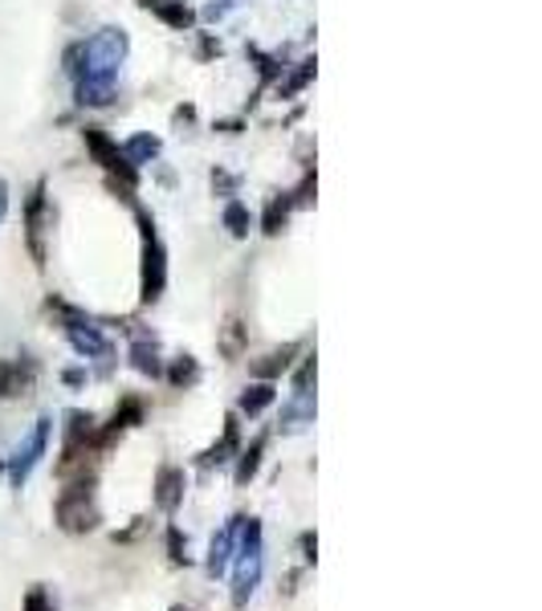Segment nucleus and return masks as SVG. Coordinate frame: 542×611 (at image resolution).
Masks as SVG:
<instances>
[{
  "label": "nucleus",
  "mask_w": 542,
  "mask_h": 611,
  "mask_svg": "<svg viewBox=\"0 0 542 611\" xmlns=\"http://www.w3.org/2000/svg\"><path fill=\"white\" fill-rule=\"evenodd\" d=\"M131 53V41L119 26L99 29L90 41H82L78 50H70V58L82 65H74L70 74L78 78V102L82 106H111L114 82L123 74V62Z\"/></svg>",
  "instance_id": "1"
},
{
  "label": "nucleus",
  "mask_w": 542,
  "mask_h": 611,
  "mask_svg": "<svg viewBox=\"0 0 542 611\" xmlns=\"http://www.w3.org/2000/svg\"><path fill=\"white\" fill-rule=\"evenodd\" d=\"M233 608H245L253 599V591L262 587L265 574V534L257 518H245L237 534V550H233Z\"/></svg>",
  "instance_id": "2"
},
{
  "label": "nucleus",
  "mask_w": 542,
  "mask_h": 611,
  "mask_svg": "<svg viewBox=\"0 0 542 611\" xmlns=\"http://www.w3.org/2000/svg\"><path fill=\"white\" fill-rule=\"evenodd\" d=\"M99 522H102V510H99V493H94V473L70 477V486L53 501V526H58L62 534H94Z\"/></svg>",
  "instance_id": "3"
},
{
  "label": "nucleus",
  "mask_w": 542,
  "mask_h": 611,
  "mask_svg": "<svg viewBox=\"0 0 542 611\" xmlns=\"http://www.w3.org/2000/svg\"><path fill=\"white\" fill-rule=\"evenodd\" d=\"M140 225H143V274H140V289H143V302L152 306V302L164 298L167 289V253L160 245V237L152 233V221L147 213H140Z\"/></svg>",
  "instance_id": "4"
},
{
  "label": "nucleus",
  "mask_w": 542,
  "mask_h": 611,
  "mask_svg": "<svg viewBox=\"0 0 542 611\" xmlns=\"http://www.w3.org/2000/svg\"><path fill=\"white\" fill-rule=\"evenodd\" d=\"M50 432H53V416H41L38 425H33V432H29V437L13 449V457H9V465H4L13 489H21L29 477H33V469H38L45 449H50Z\"/></svg>",
  "instance_id": "5"
},
{
  "label": "nucleus",
  "mask_w": 542,
  "mask_h": 611,
  "mask_svg": "<svg viewBox=\"0 0 542 611\" xmlns=\"http://www.w3.org/2000/svg\"><path fill=\"white\" fill-rule=\"evenodd\" d=\"M82 143H86V151L94 155V163H102L111 175H123L126 187H135V167L126 163L123 147H119V143H114L102 126H86V131H82Z\"/></svg>",
  "instance_id": "6"
},
{
  "label": "nucleus",
  "mask_w": 542,
  "mask_h": 611,
  "mask_svg": "<svg viewBox=\"0 0 542 611\" xmlns=\"http://www.w3.org/2000/svg\"><path fill=\"white\" fill-rule=\"evenodd\" d=\"M241 522H245V513H233V518L213 534V542H208V562H204V567H208L213 579H225L228 574V562H233V550H237Z\"/></svg>",
  "instance_id": "7"
},
{
  "label": "nucleus",
  "mask_w": 542,
  "mask_h": 611,
  "mask_svg": "<svg viewBox=\"0 0 542 611\" xmlns=\"http://www.w3.org/2000/svg\"><path fill=\"white\" fill-rule=\"evenodd\" d=\"M45 221H50V204H45V184L33 187V196L25 204V237H29V253L33 262L45 265Z\"/></svg>",
  "instance_id": "8"
},
{
  "label": "nucleus",
  "mask_w": 542,
  "mask_h": 611,
  "mask_svg": "<svg viewBox=\"0 0 542 611\" xmlns=\"http://www.w3.org/2000/svg\"><path fill=\"white\" fill-rule=\"evenodd\" d=\"M143 413H147V408H143L140 396H123V399H119V408H114L111 425L99 428V452H106L114 440L123 437V432H131L135 425H143Z\"/></svg>",
  "instance_id": "9"
},
{
  "label": "nucleus",
  "mask_w": 542,
  "mask_h": 611,
  "mask_svg": "<svg viewBox=\"0 0 542 611\" xmlns=\"http://www.w3.org/2000/svg\"><path fill=\"white\" fill-rule=\"evenodd\" d=\"M38 384V363L29 359H0V399H21Z\"/></svg>",
  "instance_id": "10"
},
{
  "label": "nucleus",
  "mask_w": 542,
  "mask_h": 611,
  "mask_svg": "<svg viewBox=\"0 0 542 611\" xmlns=\"http://www.w3.org/2000/svg\"><path fill=\"white\" fill-rule=\"evenodd\" d=\"M184 493H188V477H184V469H176V465H160V473H155V510L164 513H176L180 506H184Z\"/></svg>",
  "instance_id": "11"
},
{
  "label": "nucleus",
  "mask_w": 542,
  "mask_h": 611,
  "mask_svg": "<svg viewBox=\"0 0 542 611\" xmlns=\"http://www.w3.org/2000/svg\"><path fill=\"white\" fill-rule=\"evenodd\" d=\"M310 425H315V391H294V396L282 404L278 432L282 437H298V432H306Z\"/></svg>",
  "instance_id": "12"
},
{
  "label": "nucleus",
  "mask_w": 542,
  "mask_h": 611,
  "mask_svg": "<svg viewBox=\"0 0 542 611\" xmlns=\"http://www.w3.org/2000/svg\"><path fill=\"white\" fill-rule=\"evenodd\" d=\"M65 338H70V347H74L82 359H111L106 335H102L99 326H90L86 318H78V323L65 326Z\"/></svg>",
  "instance_id": "13"
},
{
  "label": "nucleus",
  "mask_w": 542,
  "mask_h": 611,
  "mask_svg": "<svg viewBox=\"0 0 542 611\" xmlns=\"http://www.w3.org/2000/svg\"><path fill=\"white\" fill-rule=\"evenodd\" d=\"M241 452V425H237V413L225 420V432H221V440L216 445H208V449L201 452V469H221V465H228L233 457Z\"/></svg>",
  "instance_id": "14"
},
{
  "label": "nucleus",
  "mask_w": 542,
  "mask_h": 611,
  "mask_svg": "<svg viewBox=\"0 0 542 611\" xmlns=\"http://www.w3.org/2000/svg\"><path fill=\"white\" fill-rule=\"evenodd\" d=\"M265 449H269V437H253L249 445H241V452L233 457L237 461V469H233V481L237 486H249L253 477H257V469H262V461H265Z\"/></svg>",
  "instance_id": "15"
},
{
  "label": "nucleus",
  "mask_w": 542,
  "mask_h": 611,
  "mask_svg": "<svg viewBox=\"0 0 542 611\" xmlns=\"http://www.w3.org/2000/svg\"><path fill=\"white\" fill-rule=\"evenodd\" d=\"M274 399H278V387L269 384V379H257V384H249L245 391H241L237 413H241V416H249V420H257V416H262L265 408H274Z\"/></svg>",
  "instance_id": "16"
},
{
  "label": "nucleus",
  "mask_w": 542,
  "mask_h": 611,
  "mask_svg": "<svg viewBox=\"0 0 542 611\" xmlns=\"http://www.w3.org/2000/svg\"><path fill=\"white\" fill-rule=\"evenodd\" d=\"M126 359H131V367L140 375H152V379H160L164 375V359H160V343L155 338H135L131 343V350H126Z\"/></svg>",
  "instance_id": "17"
},
{
  "label": "nucleus",
  "mask_w": 542,
  "mask_h": 611,
  "mask_svg": "<svg viewBox=\"0 0 542 611\" xmlns=\"http://www.w3.org/2000/svg\"><path fill=\"white\" fill-rule=\"evenodd\" d=\"M294 355H298V343H286V347H274L269 355H262V359L253 363V375L257 379H278L282 371H290V363H294Z\"/></svg>",
  "instance_id": "18"
},
{
  "label": "nucleus",
  "mask_w": 542,
  "mask_h": 611,
  "mask_svg": "<svg viewBox=\"0 0 542 611\" xmlns=\"http://www.w3.org/2000/svg\"><path fill=\"white\" fill-rule=\"evenodd\" d=\"M123 155L131 167H140V163H152L155 155H160V139L155 135H131L123 143Z\"/></svg>",
  "instance_id": "19"
},
{
  "label": "nucleus",
  "mask_w": 542,
  "mask_h": 611,
  "mask_svg": "<svg viewBox=\"0 0 542 611\" xmlns=\"http://www.w3.org/2000/svg\"><path fill=\"white\" fill-rule=\"evenodd\" d=\"M164 375L172 387H196L201 384V363L192 355H180V359H172V367H164Z\"/></svg>",
  "instance_id": "20"
},
{
  "label": "nucleus",
  "mask_w": 542,
  "mask_h": 611,
  "mask_svg": "<svg viewBox=\"0 0 542 611\" xmlns=\"http://www.w3.org/2000/svg\"><path fill=\"white\" fill-rule=\"evenodd\" d=\"M290 208H294V196L269 200V208H265V216H262V228L269 233V237H278L282 228H286V221H290Z\"/></svg>",
  "instance_id": "21"
},
{
  "label": "nucleus",
  "mask_w": 542,
  "mask_h": 611,
  "mask_svg": "<svg viewBox=\"0 0 542 611\" xmlns=\"http://www.w3.org/2000/svg\"><path fill=\"white\" fill-rule=\"evenodd\" d=\"M155 17H160L164 26H172V29H192V26H196V13H192L184 0H164V4L155 9Z\"/></svg>",
  "instance_id": "22"
},
{
  "label": "nucleus",
  "mask_w": 542,
  "mask_h": 611,
  "mask_svg": "<svg viewBox=\"0 0 542 611\" xmlns=\"http://www.w3.org/2000/svg\"><path fill=\"white\" fill-rule=\"evenodd\" d=\"M245 335H249V330L241 326V318H228L225 330H221V355H225V359H241V355H245Z\"/></svg>",
  "instance_id": "23"
},
{
  "label": "nucleus",
  "mask_w": 542,
  "mask_h": 611,
  "mask_svg": "<svg viewBox=\"0 0 542 611\" xmlns=\"http://www.w3.org/2000/svg\"><path fill=\"white\" fill-rule=\"evenodd\" d=\"M21 611H58V599L45 583H33L21 599Z\"/></svg>",
  "instance_id": "24"
},
{
  "label": "nucleus",
  "mask_w": 542,
  "mask_h": 611,
  "mask_svg": "<svg viewBox=\"0 0 542 611\" xmlns=\"http://www.w3.org/2000/svg\"><path fill=\"white\" fill-rule=\"evenodd\" d=\"M225 225H228V233H233V237H249V225H253L249 208L233 200V204H228V208H225Z\"/></svg>",
  "instance_id": "25"
},
{
  "label": "nucleus",
  "mask_w": 542,
  "mask_h": 611,
  "mask_svg": "<svg viewBox=\"0 0 542 611\" xmlns=\"http://www.w3.org/2000/svg\"><path fill=\"white\" fill-rule=\"evenodd\" d=\"M167 559H172V567H188L192 562L188 538L180 534V526H167Z\"/></svg>",
  "instance_id": "26"
},
{
  "label": "nucleus",
  "mask_w": 542,
  "mask_h": 611,
  "mask_svg": "<svg viewBox=\"0 0 542 611\" xmlns=\"http://www.w3.org/2000/svg\"><path fill=\"white\" fill-rule=\"evenodd\" d=\"M241 4H245V0H208V4H204V21H225Z\"/></svg>",
  "instance_id": "27"
},
{
  "label": "nucleus",
  "mask_w": 542,
  "mask_h": 611,
  "mask_svg": "<svg viewBox=\"0 0 542 611\" xmlns=\"http://www.w3.org/2000/svg\"><path fill=\"white\" fill-rule=\"evenodd\" d=\"M294 391H315V355H306L298 375H294Z\"/></svg>",
  "instance_id": "28"
},
{
  "label": "nucleus",
  "mask_w": 542,
  "mask_h": 611,
  "mask_svg": "<svg viewBox=\"0 0 542 611\" xmlns=\"http://www.w3.org/2000/svg\"><path fill=\"white\" fill-rule=\"evenodd\" d=\"M310 78H315V62H303V70H298V74H294L290 82L282 86V94H294V90H303L306 82H310Z\"/></svg>",
  "instance_id": "29"
},
{
  "label": "nucleus",
  "mask_w": 542,
  "mask_h": 611,
  "mask_svg": "<svg viewBox=\"0 0 542 611\" xmlns=\"http://www.w3.org/2000/svg\"><path fill=\"white\" fill-rule=\"evenodd\" d=\"M315 550H318V538L310 534V530H306V534H303V562H306V567L315 562Z\"/></svg>",
  "instance_id": "30"
},
{
  "label": "nucleus",
  "mask_w": 542,
  "mask_h": 611,
  "mask_svg": "<svg viewBox=\"0 0 542 611\" xmlns=\"http://www.w3.org/2000/svg\"><path fill=\"white\" fill-rule=\"evenodd\" d=\"M4 216H9V184L0 180V221H4Z\"/></svg>",
  "instance_id": "31"
},
{
  "label": "nucleus",
  "mask_w": 542,
  "mask_h": 611,
  "mask_svg": "<svg viewBox=\"0 0 542 611\" xmlns=\"http://www.w3.org/2000/svg\"><path fill=\"white\" fill-rule=\"evenodd\" d=\"M82 379H86V371H65V384H82Z\"/></svg>",
  "instance_id": "32"
},
{
  "label": "nucleus",
  "mask_w": 542,
  "mask_h": 611,
  "mask_svg": "<svg viewBox=\"0 0 542 611\" xmlns=\"http://www.w3.org/2000/svg\"><path fill=\"white\" fill-rule=\"evenodd\" d=\"M172 611H196L192 603H172Z\"/></svg>",
  "instance_id": "33"
},
{
  "label": "nucleus",
  "mask_w": 542,
  "mask_h": 611,
  "mask_svg": "<svg viewBox=\"0 0 542 611\" xmlns=\"http://www.w3.org/2000/svg\"><path fill=\"white\" fill-rule=\"evenodd\" d=\"M0 469H4V465H0Z\"/></svg>",
  "instance_id": "34"
}]
</instances>
